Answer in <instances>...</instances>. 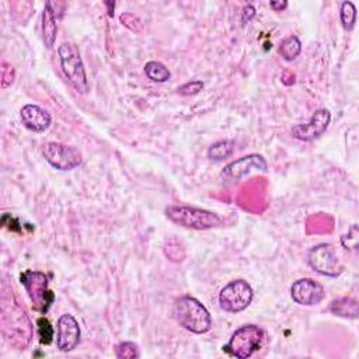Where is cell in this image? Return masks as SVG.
<instances>
[{"instance_id": "1", "label": "cell", "mask_w": 359, "mask_h": 359, "mask_svg": "<svg viewBox=\"0 0 359 359\" xmlns=\"http://www.w3.org/2000/svg\"><path fill=\"white\" fill-rule=\"evenodd\" d=\"M174 314L178 323L191 332L205 334L212 327V317L206 307L192 296H181L175 300Z\"/></svg>"}, {"instance_id": "2", "label": "cell", "mask_w": 359, "mask_h": 359, "mask_svg": "<svg viewBox=\"0 0 359 359\" xmlns=\"http://www.w3.org/2000/svg\"><path fill=\"white\" fill-rule=\"evenodd\" d=\"M165 216L172 223L194 230H208L222 224V217L217 213L194 206L170 205L165 208Z\"/></svg>"}, {"instance_id": "3", "label": "cell", "mask_w": 359, "mask_h": 359, "mask_svg": "<svg viewBox=\"0 0 359 359\" xmlns=\"http://www.w3.org/2000/svg\"><path fill=\"white\" fill-rule=\"evenodd\" d=\"M57 55L63 74L70 86L80 94L88 93L90 84L79 49L73 43H62L57 49Z\"/></svg>"}, {"instance_id": "4", "label": "cell", "mask_w": 359, "mask_h": 359, "mask_svg": "<svg viewBox=\"0 0 359 359\" xmlns=\"http://www.w3.org/2000/svg\"><path fill=\"white\" fill-rule=\"evenodd\" d=\"M262 341L264 330L255 324H245L233 332L230 341L223 346V349L231 356L245 359L261 348Z\"/></svg>"}, {"instance_id": "5", "label": "cell", "mask_w": 359, "mask_h": 359, "mask_svg": "<svg viewBox=\"0 0 359 359\" xmlns=\"http://www.w3.org/2000/svg\"><path fill=\"white\" fill-rule=\"evenodd\" d=\"M252 297V287L243 279H234L220 290L219 304L227 313H240L251 304Z\"/></svg>"}, {"instance_id": "6", "label": "cell", "mask_w": 359, "mask_h": 359, "mask_svg": "<svg viewBox=\"0 0 359 359\" xmlns=\"http://www.w3.org/2000/svg\"><path fill=\"white\" fill-rule=\"evenodd\" d=\"M21 283L24 285L34 309L46 313L53 302V293L48 289L46 275L39 271H27L21 275Z\"/></svg>"}, {"instance_id": "7", "label": "cell", "mask_w": 359, "mask_h": 359, "mask_svg": "<svg viewBox=\"0 0 359 359\" xmlns=\"http://www.w3.org/2000/svg\"><path fill=\"white\" fill-rule=\"evenodd\" d=\"M42 156L45 160L60 171H70L81 164V154L77 149L56 143V142H48L42 146Z\"/></svg>"}, {"instance_id": "8", "label": "cell", "mask_w": 359, "mask_h": 359, "mask_svg": "<svg viewBox=\"0 0 359 359\" xmlns=\"http://www.w3.org/2000/svg\"><path fill=\"white\" fill-rule=\"evenodd\" d=\"M309 265L320 275L337 278L342 272V265L331 244H318L307 254Z\"/></svg>"}, {"instance_id": "9", "label": "cell", "mask_w": 359, "mask_h": 359, "mask_svg": "<svg viewBox=\"0 0 359 359\" xmlns=\"http://www.w3.org/2000/svg\"><path fill=\"white\" fill-rule=\"evenodd\" d=\"M331 114L328 109H317L306 123L294 125L290 130L292 136L302 142H311L320 137L328 128Z\"/></svg>"}, {"instance_id": "10", "label": "cell", "mask_w": 359, "mask_h": 359, "mask_svg": "<svg viewBox=\"0 0 359 359\" xmlns=\"http://www.w3.org/2000/svg\"><path fill=\"white\" fill-rule=\"evenodd\" d=\"M290 296L294 303L302 306H313L318 304L324 296L325 290L321 283L311 278H302L292 283Z\"/></svg>"}, {"instance_id": "11", "label": "cell", "mask_w": 359, "mask_h": 359, "mask_svg": "<svg viewBox=\"0 0 359 359\" xmlns=\"http://www.w3.org/2000/svg\"><path fill=\"white\" fill-rule=\"evenodd\" d=\"M80 325L72 314H63L56 324V346L62 352L73 351L80 342Z\"/></svg>"}, {"instance_id": "12", "label": "cell", "mask_w": 359, "mask_h": 359, "mask_svg": "<svg viewBox=\"0 0 359 359\" xmlns=\"http://www.w3.org/2000/svg\"><path fill=\"white\" fill-rule=\"evenodd\" d=\"M20 118L22 125L35 133H42L45 132L52 122V118L48 111L43 108L34 105V104H27L21 108L20 111Z\"/></svg>"}, {"instance_id": "13", "label": "cell", "mask_w": 359, "mask_h": 359, "mask_svg": "<svg viewBox=\"0 0 359 359\" xmlns=\"http://www.w3.org/2000/svg\"><path fill=\"white\" fill-rule=\"evenodd\" d=\"M252 168L266 171L268 164H266V161L262 156L248 154V156H244V157H241L238 160H234L230 164H227L223 170V175L226 178H230V180H238L243 175H245L247 172H250Z\"/></svg>"}, {"instance_id": "14", "label": "cell", "mask_w": 359, "mask_h": 359, "mask_svg": "<svg viewBox=\"0 0 359 359\" xmlns=\"http://www.w3.org/2000/svg\"><path fill=\"white\" fill-rule=\"evenodd\" d=\"M53 7H55L53 1H46L42 11V22H41L42 41L48 49L53 46L57 35V17Z\"/></svg>"}, {"instance_id": "15", "label": "cell", "mask_w": 359, "mask_h": 359, "mask_svg": "<svg viewBox=\"0 0 359 359\" xmlns=\"http://www.w3.org/2000/svg\"><path fill=\"white\" fill-rule=\"evenodd\" d=\"M330 311L335 316L345 317V318H356L358 317V303L355 299L342 297L334 300L330 306Z\"/></svg>"}, {"instance_id": "16", "label": "cell", "mask_w": 359, "mask_h": 359, "mask_svg": "<svg viewBox=\"0 0 359 359\" xmlns=\"http://www.w3.org/2000/svg\"><path fill=\"white\" fill-rule=\"evenodd\" d=\"M300 52H302V42L294 35L285 38L279 45V53L287 62L294 60L300 55Z\"/></svg>"}, {"instance_id": "17", "label": "cell", "mask_w": 359, "mask_h": 359, "mask_svg": "<svg viewBox=\"0 0 359 359\" xmlns=\"http://www.w3.org/2000/svg\"><path fill=\"white\" fill-rule=\"evenodd\" d=\"M233 150H234V142L219 140L208 149V157L213 161H223L224 158L233 154Z\"/></svg>"}, {"instance_id": "18", "label": "cell", "mask_w": 359, "mask_h": 359, "mask_svg": "<svg viewBox=\"0 0 359 359\" xmlns=\"http://www.w3.org/2000/svg\"><path fill=\"white\" fill-rule=\"evenodd\" d=\"M144 73L146 76L151 80V81H156V83H164L170 79L171 73L170 70L161 63V62H157V60H150L144 65Z\"/></svg>"}, {"instance_id": "19", "label": "cell", "mask_w": 359, "mask_h": 359, "mask_svg": "<svg viewBox=\"0 0 359 359\" xmlns=\"http://www.w3.org/2000/svg\"><path fill=\"white\" fill-rule=\"evenodd\" d=\"M339 18H341V24L345 31H351L353 28L355 21H356V8L352 1H344L341 4Z\"/></svg>"}, {"instance_id": "20", "label": "cell", "mask_w": 359, "mask_h": 359, "mask_svg": "<svg viewBox=\"0 0 359 359\" xmlns=\"http://www.w3.org/2000/svg\"><path fill=\"white\" fill-rule=\"evenodd\" d=\"M115 355L119 359H135L139 358V349L133 342H121L115 346Z\"/></svg>"}, {"instance_id": "21", "label": "cell", "mask_w": 359, "mask_h": 359, "mask_svg": "<svg viewBox=\"0 0 359 359\" xmlns=\"http://www.w3.org/2000/svg\"><path fill=\"white\" fill-rule=\"evenodd\" d=\"M38 325H39V339L42 344H49L52 341V335H53V330L50 323L46 318H39L38 320Z\"/></svg>"}, {"instance_id": "22", "label": "cell", "mask_w": 359, "mask_h": 359, "mask_svg": "<svg viewBox=\"0 0 359 359\" xmlns=\"http://www.w3.org/2000/svg\"><path fill=\"white\" fill-rule=\"evenodd\" d=\"M202 88H203V83L201 80H192V81H188V83L182 84L181 87H178V94H181V95H195Z\"/></svg>"}, {"instance_id": "23", "label": "cell", "mask_w": 359, "mask_h": 359, "mask_svg": "<svg viewBox=\"0 0 359 359\" xmlns=\"http://www.w3.org/2000/svg\"><path fill=\"white\" fill-rule=\"evenodd\" d=\"M14 80V69L7 65V63H3V67H1V87L6 88L8 87Z\"/></svg>"}, {"instance_id": "24", "label": "cell", "mask_w": 359, "mask_h": 359, "mask_svg": "<svg viewBox=\"0 0 359 359\" xmlns=\"http://www.w3.org/2000/svg\"><path fill=\"white\" fill-rule=\"evenodd\" d=\"M255 15V8L251 4H247L243 8V22H248Z\"/></svg>"}, {"instance_id": "25", "label": "cell", "mask_w": 359, "mask_h": 359, "mask_svg": "<svg viewBox=\"0 0 359 359\" xmlns=\"http://www.w3.org/2000/svg\"><path fill=\"white\" fill-rule=\"evenodd\" d=\"M269 7L273 10V11H282L287 7V3L286 1H271L269 3Z\"/></svg>"}]
</instances>
